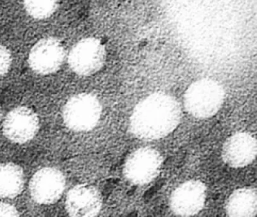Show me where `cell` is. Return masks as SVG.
I'll use <instances>...</instances> for the list:
<instances>
[{"instance_id": "cell-1", "label": "cell", "mask_w": 257, "mask_h": 217, "mask_svg": "<svg viewBox=\"0 0 257 217\" xmlns=\"http://www.w3.org/2000/svg\"><path fill=\"white\" fill-rule=\"evenodd\" d=\"M180 105L165 93H153L138 104L130 118V128L138 137L156 140L169 134L180 119Z\"/></svg>"}, {"instance_id": "cell-2", "label": "cell", "mask_w": 257, "mask_h": 217, "mask_svg": "<svg viewBox=\"0 0 257 217\" xmlns=\"http://www.w3.org/2000/svg\"><path fill=\"white\" fill-rule=\"evenodd\" d=\"M223 88L211 79H201L189 86L184 95V105L192 116L208 118L216 114L224 101Z\"/></svg>"}, {"instance_id": "cell-3", "label": "cell", "mask_w": 257, "mask_h": 217, "mask_svg": "<svg viewBox=\"0 0 257 217\" xmlns=\"http://www.w3.org/2000/svg\"><path fill=\"white\" fill-rule=\"evenodd\" d=\"M100 101L91 93H80L69 99L63 112L66 125L75 131H88L98 123L101 116Z\"/></svg>"}, {"instance_id": "cell-4", "label": "cell", "mask_w": 257, "mask_h": 217, "mask_svg": "<svg viewBox=\"0 0 257 217\" xmlns=\"http://www.w3.org/2000/svg\"><path fill=\"white\" fill-rule=\"evenodd\" d=\"M104 45L94 37L85 38L74 45L69 54L70 68L78 75L88 76L98 72L104 64Z\"/></svg>"}, {"instance_id": "cell-5", "label": "cell", "mask_w": 257, "mask_h": 217, "mask_svg": "<svg viewBox=\"0 0 257 217\" xmlns=\"http://www.w3.org/2000/svg\"><path fill=\"white\" fill-rule=\"evenodd\" d=\"M162 164L160 154L151 148H141L127 158L124 174L136 185L149 183L157 176Z\"/></svg>"}, {"instance_id": "cell-6", "label": "cell", "mask_w": 257, "mask_h": 217, "mask_svg": "<svg viewBox=\"0 0 257 217\" xmlns=\"http://www.w3.org/2000/svg\"><path fill=\"white\" fill-rule=\"evenodd\" d=\"M65 178L54 167H44L37 172L30 182L33 199L40 204H51L59 200L65 188Z\"/></svg>"}, {"instance_id": "cell-7", "label": "cell", "mask_w": 257, "mask_h": 217, "mask_svg": "<svg viewBox=\"0 0 257 217\" xmlns=\"http://www.w3.org/2000/svg\"><path fill=\"white\" fill-rule=\"evenodd\" d=\"M64 48L55 38H46L39 41L29 54L30 66L34 72L49 75L56 72L64 61Z\"/></svg>"}, {"instance_id": "cell-8", "label": "cell", "mask_w": 257, "mask_h": 217, "mask_svg": "<svg viewBox=\"0 0 257 217\" xmlns=\"http://www.w3.org/2000/svg\"><path fill=\"white\" fill-rule=\"evenodd\" d=\"M205 200V185L200 181H188L172 193L170 204L176 215L190 216L202 209Z\"/></svg>"}, {"instance_id": "cell-9", "label": "cell", "mask_w": 257, "mask_h": 217, "mask_svg": "<svg viewBox=\"0 0 257 217\" xmlns=\"http://www.w3.org/2000/svg\"><path fill=\"white\" fill-rule=\"evenodd\" d=\"M38 129V116L27 107H18L12 110L4 122V134L14 143L29 141L36 135Z\"/></svg>"}, {"instance_id": "cell-10", "label": "cell", "mask_w": 257, "mask_h": 217, "mask_svg": "<svg viewBox=\"0 0 257 217\" xmlns=\"http://www.w3.org/2000/svg\"><path fill=\"white\" fill-rule=\"evenodd\" d=\"M101 207V195L92 186L77 185L69 191L66 198V209L71 216H95Z\"/></svg>"}, {"instance_id": "cell-11", "label": "cell", "mask_w": 257, "mask_h": 217, "mask_svg": "<svg viewBox=\"0 0 257 217\" xmlns=\"http://www.w3.org/2000/svg\"><path fill=\"white\" fill-rule=\"evenodd\" d=\"M256 155V140L252 134L240 132L230 137L224 144L222 157L228 165L243 167L250 164Z\"/></svg>"}, {"instance_id": "cell-12", "label": "cell", "mask_w": 257, "mask_h": 217, "mask_svg": "<svg viewBox=\"0 0 257 217\" xmlns=\"http://www.w3.org/2000/svg\"><path fill=\"white\" fill-rule=\"evenodd\" d=\"M230 216H255L257 211V195L255 188L237 190L229 197L226 207Z\"/></svg>"}, {"instance_id": "cell-13", "label": "cell", "mask_w": 257, "mask_h": 217, "mask_svg": "<svg viewBox=\"0 0 257 217\" xmlns=\"http://www.w3.org/2000/svg\"><path fill=\"white\" fill-rule=\"evenodd\" d=\"M22 169L13 163L0 164V197L13 198L22 193L24 187Z\"/></svg>"}, {"instance_id": "cell-14", "label": "cell", "mask_w": 257, "mask_h": 217, "mask_svg": "<svg viewBox=\"0 0 257 217\" xmlns=\"http://www.w3.org/2000/svg\"><path fill=\"white\" fill-rule=\"evenodd\" d=\"M60 0H25L27 12L37 19L49 18L56 11Z\"/></svg>"}, {"instance_id": "cell-15", "label": "cell", "mask_w": 257, "mask_h": 217, "mask_svg": "<svg viewBox=\"0 0 257 217\" xmlns=\"http://www.w3.org/2000/svg\"><path fill=\"white\" fill-rule=\"evenodd\" d=\"M11 54L4 45H0V77L4 76L10 69Z\"/></svg>"}, {"instance_id": "cell-16", "label": "cell", "mask_w": 257, "mask_h": 217, "mask_svg": "<svg viewBox=\"0 0 257 217\" xmlns=\"http://www.w3.org/2000/svg\"><path fill=\"white\" fill-rule=\"evenodd\" d=\"M19 211L13 205L8 203H0V216H19Z\"/></svg>"}, {"instance_id": "cell-17", "label": "cell", "mask_w": 257, "mask_h": 217, "mask_svg": "<svg viewBox=\"0 0 257 217\" xmlns=\"http://www.w3.org/2000/svg\"><path fill=\"white\" fill-rule=\"evenodd\" d=\"M0 118H1V108H0Z\"/></svg>"}]
</instances>
